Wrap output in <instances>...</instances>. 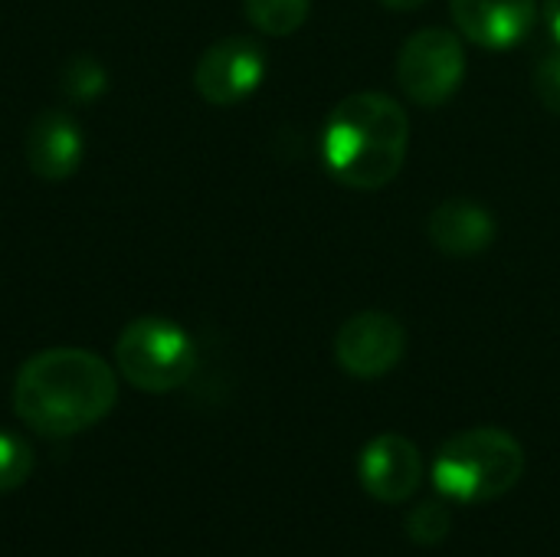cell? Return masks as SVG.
Segmentation results:
<instances>
[{"mask_svg":"<svg viewBox=\"0 0 560 557\" xmlns=\"http://www.w3.org/2000/svg\"><path fill=\"white\" fill-rule=\"evenodd\" d=\"M545 23H548L551 36L560 43V0H545Z\"/></svg>","mask_w":560,"mask_h":557,"instance_id":"cell-17","label":"cell"},{"mask_svg":"<svg viewBox=\"0 0 560 557\" xmlns=\"http://www.w3.org/2000/svg\"><path fill=\"white\" fill-rule=\"evenodd\" d=\"M30 473H33V450L20 437L0 430V492H13L30 479Z\"/></svg>","mask_w":560,"mask_h":557,"instance_id":"cell-15","label":"cell"},{"mask_svg":"<svg viewBox=\"0 0 560 557\" xmlns=\"http://www.w3.org/2000/svg\"><path fill=\"white\" fill-rule=\"evenodd\" d=\"M525 476V450L522 443L499 427H472L450 437L433 466L430 479L440 496L482 506L509 496Z\"/></svg>","mask_w":560,"mask_h":557,"instance_id":"cell-3","label":"cell"},{"mask_svg":"<svg viewBox=\"0 0 560 557\" xmlns=\"http://www.w3.org/2000/svg\"><path fill=\"white\" fill-rule=\"evenodd\" d=\"M105 69L92 56H72L62 69V92L75 102H89L105 92Z\"/></svg>","mask_w":560,"mask_h":557,"instance_id":"cell-14","label":"cell"},{"mask_svg":"<svg viewBox=\"0 0 560 557\" xmlns=\"http://www.w3.org/2000/svg\"><path fill=\"white\" fill-rule=\"evenodd\" d=\"M115 371L85 348L33 355L13 381V410L39 437H75L112 414Z\"/></svg>","mask_w":560,"mask_h":557,"instance_id":"cell-1","label":"cell"},{"mask_svg":"<svg viewBox=\"0 0 560 557\" xmlns=\"http://www.w3.org/2000/svg\"><path fill=\"white\" fill-rule=\"evenodd\" d=\"M384 7H390V10H417V7H423L427 0H381Z\"/></svg>","mask_w":560,"mask_h":557,"instance_id":"cell-18","label":"cell"},{"mask_svg":"<svg viewBox=\"0 0 560 557\" xmlns=\"http://www.w3.org/2000/svg\"><path fill=\"white\" fill-rule=\"evenodd\" d=\"M535 95L538 102L560 115V49H551L535 66Z\"/></svg>","mask_w":560,"mask_h":557,"instance_id":"cell-16","label":"cell"},{"mask_svg":"<svg viewBox=\"0 0 560 557\" xmlns=\"http://www.w3.org/2000/svg\"><path fill=\"white\" fill-rule=\"evenodd\" d=\"M427 233H430V243L446 256H479L495 243L499 223L489 207L459 197V200L440 204L430 213Z\"/></svg>","mask_w":560,"mask_h":557,"instance_id":"cell-11","label":"cell"},{"mask_svg":"<svg viewBox=\"0 0 560 557\" xmlns=\"http://www.w3.org/2000/svg\"><path fill=\"white\" fill-rule=\"evenodd\" d=\"M266 79V49L249 36H226L213 43L194 69V89L210 105H236Z\"/></svg>","mask_w":560,"mask_h":557,"instance_id":"cell-7","label":"cell"},{"mask_svg":"<svg viewBox=\"0 0 560 557\" xmlns=\"http://www.w3.org/2000/svg\"><path fill=\"white\" fill-rule=\"evenodd\" d=\"M82 128L66 112H43L23 141L26 164L43 181H66L82 164Z\"/></svg>","mask_w":560,"mask_h":557,"instance_id":"cell-10","label":"cell"},{"mask_svg":"<svg viewBox=\"0 0 560 557\" xmlns=\"http://www.w3.org/2000/svg\"><path fill=\"white\" fill-rule=\"evenodd\" d=\"M115 364L131 387L144 394H167L194 378L197 345L171 318L141 315L121 328L115 345Z\"/></svg>","mask_w":560,"mask_h":557,"instance_id":"cell-4","label":"cell"},{"mask_svg":"<svg viewBox=\"0 0 560 557\" xmlns=\"http://www.w3.org/2000/svg\"><path fill=\"white\" fill-rule=\"evenodd\" d=\"M246 20L269 36H292L312 10V0H243Z\"/></svg>","mask_w":560,"mask_h":557,"instance_id":"cell-12","label":"cell"},{"mask_svg":"<svg viewBox=\"0 0 560 557\" xmlns=\"http://www.w3.org/2000/svg\"><path fill=\"white\" fill-rule=\"evenodd\" d=\"M423 453L417 450L413 440L400 433H381L374 437L358 460V479L364 492L384 506H400L407 502L420 483H423Z\"/></svg>","mask_w":560,"mask_h":557,"instance_id":"cell-8","label":"cell"},{"mask_svg":"<svg viewBox=\"0 0 560 557\" xmlns=\"http://www.w3.org/2000/svg\"><path fill=\"white\" fill-rule=\"evenodd\" d=\"M407 355V328L387 312H358L335 335V361L345 374L377 381Z\"/></svg>","mask_w":560,"mask_h":557,"instance_id":"cell-6","label":"cell"},{"mask_svg":"<svg viewBox=\"0 0 560 557\" xmlns=\"http://www.w3.org/2000/svg\"><path fill=\"white\" fill-rule=\"evenodd\" d=\"M453 532V512L443 502H423L407 515V535L420 548L443 545Z\"/></svg>","mask_w":560,"mask_h":557,"instance_id":"cell-13","label":"cell"},{"mask_svg":"<svg viewBox=\"0 0 560 557\" xmlns=\"http://www.w3.org/2000/svg\"><path fill=\"white\" fill-rule=\"evenodd\" d=\"M410 144L404 105L384 92H354L341 98L322 128V158L328 174L351 190L387 187Z\"/></svg>","mask_w":560,"mask_h":557,"instance_id":"cell-2","label":"cell"},{"mask_svg":"<svg viewBox=\"0 0 560 557\" xmlns=\"http://www.w3.org/2000/svg\"><path fill=\"white\" fill-rule=\"evenodd\" d=\"M450 10L459 33L486 49L518 46L538 20V0H450Z\"/></svg>","mask_w":560,"mask_h":557,"instance_id":"cell-9","label":"cell"},{"mask_svg":"<svg viewBox=\"0 0 560 557\" xmlns=\"http://www.w3.org/2000/svg\"><path fill=\"white\" fill-rule=\"evenodd\" d=\"M466 79V49L453 30H417L397 56V85L420 108L446 105Z\"/></svg>","mask_w":560,"mask_h":557,"instance_id":"cell-5","label":"cell"}]
</instances>
